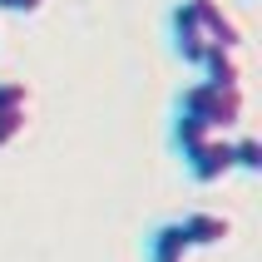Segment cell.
<instances>
[{"instance_id": "6da1fadb", "label": "cell", "mask_w": 262, "mask_h": 262, "mask_svg": "<svg viewBox=\"0 0 262 262\" xmlns=\"http://www.w3.org/2000/svg\"><path fill=\"white\" fill-rule=\"evenodd\" d=\"M168 50L198 70L213 50H243V30L218 0H178L168 10Z\"/></svg>"}, {"instance_id": "7a4b0ae2", "label": "cell", "mask_w": 262, "mask_h": 262, "mask_svg": "<svg viewBox=\"0 0 262 262\" xmlns=\"http://www.w3.org/2000/svg\"><path fill=\"white\" fill-rule=\"evenodd\" d=\"M173 109H178V114H188V119H198L208 134H233L237 124H243V109H248V99H243V84L193 79V84L178 89Z\"/></svg>"}, {"instance_id": "3957f363", "label": "cell", "mask_w": 262, "mask_h": 262, "mask_svg": "<svg viewBox=\"0 0 262 262\" xmlns=\"http://www.w3.org/2000/svg\"><path fill=\"white\" fill-rule=\"evenodd\" d=\"M178 163L188 168L193 183H223V178L233 173V139L228 134H208L203 144H193L188 154H178Z\"/></svg>"}, {"instance_id": "277c9868", "label": "cell", "mask_w": 262, "mask_h": 262, "mask_svg": "<svg viewBox=\"0 0 262 262\" xmlns=\"http://www.w3.org/2000/svg\"><path fill=\"white\" fill-rule=\"evenodd\" d=\"M30 109H35V94L25 79H0V148H10L25 134Z\"/></svg>"}, {"instance_id": "5b68a950", "label": "cell", "mask_w": 262, "mask_h": 262, "mask_svg": "<svg viewBox=\"0 0 262 262\" xmlns=\"http://www.w3.org/2000/svg\"><path fill=\"white\" fill-rule=\"evenodd\" d=\"M188 252H193V243H188V233H183L178 218L154 223L148 237H144V262H188Z\"/></svg>"}, {"instance_id": "8992f818", "label": "cell", "mask_w": 262, "mask_h": 262, "mask_svg": "<svg viewBox=\"0 0 262 262\" xmlns=\"http://www.w3.org/2000/svg\"><path fill=\"white\" fill-rule=\"evenodd\" d=\"M183 233H188L193 248H223L228 237H233V223L223 218V213H203V208H193V213H183Z\"/></svg>"}, {"instance_id": "52a82bcc", "label": "cell", "mask_w": 262, "mask_h": 262, "mask_svg": "<svg viewBox=\"0 0 262 262\" xmlns=\"http://www.w3.org/2000/svg\"><path fill=\"white\" fill-rule=\"evenodd\" d=\"M203 79H218V84H243V50H213V55L198 64Z\"/></svg>"}, {"instance_id": "ba28073f", "label": "cell", "mask_w": 262, "mask_h": 262, "mask_svg": "<svg viewBox=\"0 0 262 262\" xmlns=\"http://www.w3.org/2000/svg\"><path fill=\"white\" fill-rule=\"evenodd\" d=\"M233 168H243V173H262V144L252 139V134L233 139Z\"/></svg>"}, {"instance_id": "9c48e42d", "label": "cell", "mask_w": 262, "mask_h": 262, "mask_svg": "<svg viewBox=\"0 0 262 262\" xmlns=\"http://www.w3.org/2000/svg\"><path fill=\"white\" fill-rule=\"evenodd\" d=\"M45 0H0V15H40Z\"/></svg>"}]
</instances>
